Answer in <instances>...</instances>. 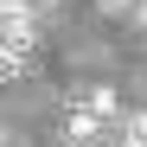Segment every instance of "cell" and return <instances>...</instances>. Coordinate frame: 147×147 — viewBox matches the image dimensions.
<instances>
[{
	"instance_id": "8992f818",
	"label": "cell",
	"mask_w": 147,
	"mask_h": 147,
	"mask_svg": "<svg viewBox=\"0 0 147 147\" xmlns=\"http://www.w3.org/2000/svg\"><path fill=\"white\" fill-rule=\"evenodd\" d=\"M128 13H134V19H141V26H147V0H134V7H128Z\"/></svg>"
},
{
	"instance_id": "52a82bcc",
	"label": "cell",
	"mask_w": 147,
	"mask_h": 147,
	"mask_svg": "<svg viewBox=\"0 0 147 147\" xmlns=\"http://www.w3.org/2000/svg\"><path fill=\"white\" fill-rule=\"evenodd\" d=\"M0 147H7V128H0Z\"/></svg>"
},
{
	"instance_id": "3957f363",
	"label": "cell",
	"mask_w": 147,
	"mask_h": 147,
	"mask_svg": "<svg viewBox=\"0 0 147 147\" xmlns=\"http://www.w3.org/2000/svg\"><path fill=\"white\" fill-rule=\"evenodd\" d=\"M19 70H26V51H13V45H0V83H19Z\"/></svg>"
},
{
	"instance_id": "277c9868",
	"label": "cell",
	"mask_w": 147,
	"mask_h": 147,
	"mask_svg": "<svg viewBox=\"0 0 147 147\" xmlns=\"http://www.w3.org/2000/svg\"><path fill=\"white\" fill-rule=\"evenodd\" d=\"M70 141H83V147H90V141H96V115H83V109H70Z\"/></svg>"
},
{
	"instance_id": "6da1fadb",
	"label": "cell",
	"mask_w": 147,
	"mask_h": 147,
	"mask_svg": "<svg viewBox=\"0 0 147 147\" xmlns=\"http://www.w3.org/2000/svg\"><path fill=\"white\" fill-rule=\"evenodd\" d=\"M0 45L32 51V7L26 0H0Z\"/></svg>"
},
{
	"instance_id": "7a4b0ae2",
	"label": "cell",
	"mask_w": 147,
	"mask_h": 147,
	"mask_svg": "<svg viewBox=\"0 0 147 147\" xmlns=\"http://www.w3.org/2000/svg\"><path fill=\"white\" fill-rule=\"evenodd\" d=\"M83 115H96V121H115V115H121V96H115L109 83H96V90L83 96Z\"/></svg>"
},
{
	"instance_id": "5b68a950",
	"label": "cell",
	"mask_w": 147,
	"mask_h": 147,
	"mask_svg": "<svg viewBox=\"0 0 147 147\" xmlns=\"http://www.w3.org/2000/svg\"><path fill=\"white\" fill-rule=\"evenodd\" d=\"M134 7V0H102V13H128Z\"/></svg>"
},
{
	"instance_id": "ba28073f",
	"label": "cell",
	"mask_w": 147,
	"mask_h": 147,
	"mask_svg": "<svg viewBox=\"0 0 147 147\" xmlns=\"http://www.w3.org/2000/svg\"><path fill=\"white\" fill-rule=\"evenodd\" d=\"M90 147H102V141H90Z\"/></svg>"
}]
</instances>
